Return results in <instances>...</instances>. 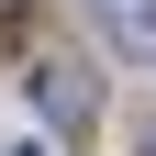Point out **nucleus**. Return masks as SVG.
Listing matches in <instances>:
<instances>
[{
	"label": "nucleus",
	"instance_id": "obj_1",
	"mask_svg": "<svg viewBox=\"0 0 156 156\" xmlns=\"http://www.w3.org/2000/svg\"><path fill=\"white\" fill-rule=\"evenodd\" d=\"M34 101H45V123H78V134H89V112H101V89H89L78 67H34Z\"/></svg>",
	"mask_w": 156,
	"mask_h": 156
},
{
	"label": "nucleus",
	"instance_id": "obj_2",
	"mask_svg": "<svg viewBox=\"0 0 156 156\" xmlns=\"http://www.w3.org/2000/svg\"><path fill=\"white\" fill-rule=\"evenodd\" d=\"M112 34H123V45H145V56H156V0H112Z\"/></svg>",
	"mask_w": 156,
	"mask_h": 156
},
{
	"label": "nucleus",
	"instance_id": "obj_3",
	"mask_svg": "<svg viewBox=\"0 0 156 156\" xmlns=\"http://www.w3.org/2000/svg\"><path fill=\"white\" fill-rule=\"evenodd\" d=\"M145 156H156V145H145Z\"/></svg>",
	"mask_w": 156,
	"mask_h": 156
}]
</instances>
